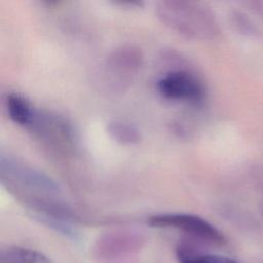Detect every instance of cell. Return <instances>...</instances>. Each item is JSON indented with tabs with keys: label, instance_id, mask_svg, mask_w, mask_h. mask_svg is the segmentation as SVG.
I'll use <instances>...</instances> for the list:
<instances>
[{
	"label": "cell",
	"instance_id": "6da1fadb",
	"mask_svg": "<svg viewBox=\"0 0 263 263\" xmlns=\"http://www.w3.org/2000/svg\"><path fill=\"white\" fill-rule=\"evenodd\" d=\"M155 12L165 27L187 39H212L219 33L214 13L198 2L162 0L156 3Z\"/></svg>",
	"mask_w": 263,
	"mask_h": 263
},
{
	"label": "cell",
	"instance_id": "7a4b0ae2",
	"mask_svg": "<svg viewBox=\"0 0 263 263\" xmlns=\"http://www.w3.org/2000/svg\"><path fill=\"white\" fill-rule=\"evenodd\" d=\"M145 236L130 229H116L100 235L92 247V257L100 263H117L138 254Z\"/></svg>",
	"mask_w": 263,
	"mask_h": 263
},
{
	"label": "cell",
	"instance_id": "3957f363",
	"mask_svg": "<svg viewBox=\"0 0 263 263\" xmlns=\"http://www.w3.org/2000/svg\"><path fill=\"white\" fill-rule=\"evenodd\" d=\"M143 64V55L138 47L122 45L112 51L107 58L103 79L110 90L122 91L126 89L137 76Z\"/></svg>",
	"mask_w": 263,
	"mask_h": 263
},
{
	"label": "cell",
	"instance_id": "277c9868",
	"mask_svg": "<svg viewBox=\"0 0 263 263\" xmlns=\"http://www.w3.org/2000/svg\"><path fill=\"white\" fill-rule=\"evenodd\" d=\"M148 223L155 228L178 229L192 238L222 246L226 243L224 234L205 219L184 213H163L149 217Z\"/></svg>",
	"mask_w": 263,
	"mask_h": 263
},
{
	"label": "cell",
	"instance_id": "5b68a950",
	"mask_svg": "<svg viewBox=\"0 0 263 263\" xmlns=\"http://www.w3.org/2000/svg\"><path fill=\"white\" fill-rule=\"evenodd\" d=\"M158 92L166 100L187 104H199L205 96L201 81L187 70H173L156 82Z\"/></svg>",
	"mask_w": 263,
	"mask_h": 263
},
{
	"label": "cell",
	"instance_id": "8992f818",
	"mask_svg": "<svg viewBox=\"0 0 263 263\" xmlns=\"http://www.w3.org/2000/svg\"><path fill=\"white\" fill-rule=\"evenodd\" d=\"M47 145L69 152L75 146V133L71 123L62 116L37 111L35 119L29 127Z\"/></svg>",
	"mask_w": 263,
	"mask_h": 263
},
{
	"label": "cell",
	"instance_id": "52a82bcc",
	"mask_svg": "<svg viewBox=\"0 0 263 263\" xmlns=\"http://www.w3.org/2000/svg\"><path fill=\"white\" fill-rule=\"evenodd\" d=\"M4 103L7 115L14 123L28 128L31 126L37 110L33 108L25 97L15 92H9L6 95Z\"/></svg>",
	"mask_w": 263,
	"mask_h": 263
},
{
	"label": "cell",
	"instance_id": "ba28073f",
	"mask_svg": "<svg viewBox=\"0 0 263 263\" xmlns=\"http://www.w3.org/2000/svg\"><path fill=\"white\" fill-rule=\"evenodd\" d=\"M176 256L179 263H240L226 256L201 252L186 241L177 246Z\"/></svg>",
	"mask_w": 263,
	"mask_h": 263
},
{
	"label": "cell",
	"instance_id": "9c48e42d",
	"mask_svg": "<svg viewBox=\"0 0 263 263\" xmlns=\"http://www.w3.org/2000/svg\"><path fill=\"white\" fill-rule=\"evenodd\" d=\"M0 263H52L43 253L21 246H7L0 252Z\"/></svg>",
	"mask_w": 263,
	"mask_h": 263
},
{
	"label": "cell",
	"instance_id": "30bf717a",
	"mask_svg": "<svg viewBox=\"0 0 263 263\" xmlns=\"http://www.w3.org/2000/svg\"><path fill=\"white\" fill-rule=\"evenodd\" d=\"M108 133L113 140L121 145H136L142 139L140 130L135 125L122 120L110 122Z\"/></svg>",
	"mask_w": 263,
	"mask_h": 263
}]
</instances>
